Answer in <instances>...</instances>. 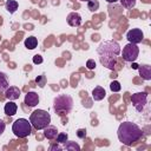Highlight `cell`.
Returning <instances> with one entry per match:
<instances>
[{
	"label": "cell",
	"instance_id": "obj_1",
	"mask_svg": "<svg viewBox=\"0 0 151 151\" xmlns=\"http://www.w3.org/2000/svg\"><path fill=\"white\" fill-rule=\"evenodd\" d=\"M100 64L109 70H113L117 63V57L120 54V46L114 40L101 41L97 48Z\"/></svg>",
	"mask_w": 151,
	"mask_h": 151
},
{
	"label": "cell",
	"instance_id": "obj_2",
	"mask_svg": "<svg viewBox=\"0 0 151 151\" xmlns=\"http://www.w3.org/2000/svg\"><path fill=\"white\" fill-rule=\"evenodd\" d=\"M142 134H143L142 129L137 124L131 123V122L122 123L117 131L119 142H122L126 146H131L132 144L138 142L142 138Z\"/></svg>",
	"mask_w": 151,
	"mask_h": 151
},
{
	"label": "cell",
	"instance_id": "obj_3",
	"mask_svg": "<svg viewBox=\"0 0 151 151\" xmlns=\"http://www.w3.org/2000/svg\"><path fill=\"white\" fill-rule=\"evenodd\" d=\"M73 107V99L70 94H59L53 100V109L57 114L64 116L71 112Z\"/></svg>",
	"mask_w": 151,
	"mask_h": 151
},
{
	"label": "cell",
	"instance_id": "obj_4",
	"mask_svg": "<svg viewBox=\"0 0 151 151\" xmlns=\"http://www.w3.org/2000/svg\"><path fill=\"white\" fill-rule=\"evenodd\" d=\"M29 123L35 130H44L51 123V116L45 110H34L29 116Z\"/></svg>",
	"mask_w": 151,
	"mask_h": 151
},
{
	"label": "cell",
	"instance_id": "obj_5",
	"mask_svg": "<svg viewBox=\"0 0 151 151\" xmlns=\"http://www.w3.org/2000/svg\"><path fill=\"white\" fill-rule=\"evenodd\" d=\"M12 131H13V133L17 137H19V138H26L32 132V125H31V123L27 119L19 118V119H17L13 123Z\"/></svg>",
	"mask_w": 151,
	"mask_h": 151
},
{
	"label": "cell",
	"instance_id": "obj_6",
	"mask_svg": "<svg viewBox=\"0 0 151 151\" xmlns=\"http://www.w3.org/2000/svg\"><path fill=\"white\" fill-rule=\"evenodd\" d=\"M139 54V47L137 46V44H132L129 42L123 47V59L125 61L129 63H133L137 60Z\"/></svg>",
	"mask_w": 151,
	"mask_h": 151
},
{
	"label": "cell",
	"instance_id": "obj_7",
	"mask_svg": "<svg viewBox=\"0 0 151 151\" xmlns=\"http://www.w3.org/2000/svg\"><path fill=\"white\" fill-rule=\"evenodd\" d=\"M131 101H132V105L133 107L138 111V112H142L147 103V94L145 92H137V93H133L131 96Z\"/></svg>",
	"mask_w": 151,
	"mask_h": 151
},
{
	"label": "cell",
	"instance_id": "obj_8",
	"mask_svg": "<svg viewBox=\"0 0 151 151\" xmlns=\"http://www.w3.org/2000/svg\"><path fill=\"white\" fill-rule=\"evenodd\" d=\"M126 39L129 40V42L139 44L144 39V33L140 28H132L126 33Z\"/></svg>",
	"mask_w": 151,
	"mask_h": 151
},
{
	"label": "cell",
	"instance_id": "obj_9",
	"mask_svg": "<svg viewBox=\"0 0 151 151\" xmlns=\"http://www.w3.org/2000/svg\"><path fill=\"white\" fill-rule=\"evenodd\" d=\"M24 101H25L26 106L34 107V106H37L39 104V94L35 93V92H33V91L27 92L26 96H25V100Z\"/></svg>",
	"mask_w": 151,
	"mask_h": 151
},
{
	"label": "cell",
	"instance_id": "obj_10",
	"mask_svg": "<svg viewBox=\"0 0 151 151\" xmlns=\"http://www.w3.org/2000/svg\"><path fill=\"white\" fill-rule=\"evenodd\" d=\"M20 93H21V91H20L19 87H17V86H8L6 88V91H5V97L8 100H17V99H19Z\"/></svg>",
	"mask_w": 151,
	"mask_h": 151
},
{
	"label": "cell",
	"instance_id": "obj_11",
	"mask_svg": "<svg viewBox=\"0 0 151 151\" xmlns=\"http://www.w3.org/2000/svg\"><path fill=\"white\" fill-rule=\"evenodd\" d=\"M66 21H67V24H68L70 26H72V27H78V26L81 25V17H80V14L77 13V12H71V13L67 15Z\"/></svg>",
	"mask_w": 151,
	"mask_h": 151
},
{
	"label": "cell",
	"instance_id": "obj_12",
	"mask_svg": "<svg viewBox=\"0 0 151 151\" xmlns=\"http://www.w3.org/2000/svg\"><path fill=\"white\" fill-rule=\"evenodd\" d=\"M105 96H106V92H105L104 87H101V86H96L93 88V91H92V98L96 101L103 100L105 98Z\"/></svg>",
	"mask_w": 151,
	"mask_h": 151
},
{
	"label": "cell",
	"instance_id": "obj_13",
	"mask_svg": "<svg viewBox=\"0 0 151 151\" xmlns=\"http://www.w3.org/2000/svg\"><path fill=\"white\" fill-rule=\"evenodd\" d=\"M137 70L139 71V74L143 79H145V80L151 79V66L150 65H142V66L138 65Z\"/></svg>",
	"mask_w": 151,
	"mask_h": 151
},
{
	"label": "cell",
	"instance_id": "obj_14",
	"mask_svg": "<svg viewBox=\"0 0 151 151\" xmlns=\"http://www.w3.org/2000/svg\"><path fill=\"white\" fill-rule=\"evenodd\" d=\"M57 134H58V130H57L55 126L47 125V126L44 129V136H45V138H47V139H50V140L55 139Z\"/></svg>",
	"mask_w": 151,
	"mask_h": 151
},
{
	"label": "cell",
	"instance_id": "obj_15",
	"mask_svg": "<svg viewBox=\"0 0 151 151\" xmlns=\"http://www.w3.org/2000/svg\"><path fill=\"white\" fill-rule=\"evenodd\" d=\"M17 110H18V106L15 103H13V100H9L8 103L5 104V107H4V111L7 116H14L17 113Z\"/></svg>",
	"mask_w": 151,
	"mask_h": 151
},
{
	"label": "cell",
	"instance_id": "obj_16",
	"mask_svg": "<svg viewBox=\"0 0 151 151\" xmlns=\"http://www.w3.org/2000/svg\"><path fill=\"white\" fill-rule=\"evenodd\" d=\"M25 44V47L28 48V50H34L37 46H38V39L35 37H28L25 39L24 41Z\"/></svg>",
	"mask_w": 151,
	"mask_h": 151
},
{
	"label": "cell",
	"instance_id": "obj_17",
	"mask_svg": "<svg viewBox=\"0 0 151 151\" xmlns=\"http://www.w3.org/2000/svg\"><path fill=\"white\" fill-rule=\"evenodd\" d=\"M18 6H19L18 1H15V0H7L5 2V7H6V9L9 14H13L18 9Z\"/></svg>",
	"mask_w": 151,
	"mask_h": 151
},
{
	"label": "cell",
	"instance_id": "obj_18",
	"mask_svg": "<svg viewBox=\"0 0 151 151\" xmlns=\"http://www.w3.org/2000/svg\"><path fill=\"white\" fill-rule=\"evenodd\" d=\"M9 86V83H8V79H7V76L2 72H0V92H4L6 91V88Z\"/></svg>",
	"mask_w": 151,
	"mask_h": 151
},
{
	"label": "cell",
	"instance_id": "obj_19",
	"mask_svg": "<svg viewBox=\"0 0 151 151\" xmlns=\"http://www.w3.org/2000/svg\"><path fill=\"white\" fill-rule=\"evenodd\" d=\"M64 144H65V145H64L63 149H66V150H70V151H71V150H74V151H76V150H77V151L80 150V146H79L76 142H67V140H66Z\"/></svg>",
	"mask_w": 151,
	"mask_h": 151
},
{
	"label": "cell",
	"instance_id": "obj_20",
	"mask_svg": "<svg viewBox=\"0 0 151 151\" xmlns=\"http://www.w3.org/2000/svg\"><path fill=\"white\" fill-rule=\"evenodd\" d=\"M87 8L91 12H96L99 8V1L98 0H90V1H87Z\"/></svg>",
	"mask_w": 151,
	"mask_h": 151
},
{
	"label": "cell",
	"instance_id": "obj_21",
	"mask_svg": "<svg viewBox=\"0 0 151 151\" xmlns=\"http://www.w3.org/2000/svg\"><path fill=\"white\" fill-rule=\"evenodd\" d=\"M55 139H57V143L58 144H64L68 139V134L67 133H64V132H60V133L57 134Z\"/></svg>",
	"mask_w": 151,
	"mask_h": 151
},
{
	"label": "cell",
	"instance_id": "obj_22",
	"mask_svg": "<svg viewBox=\"0 0 151 151\" xmlns=\"http://www.w3.org/2000/svg\"><path fill=\"white\" fill-rule=\"evenodd\" d=\"M119 1H120V5L127 9L134 7V5H136V0H119Z\"/></svg>",
	"mask_w": 151,
	"mask_h": 151
},
{
	"label": "cell",
	"instance_id": "obj_23",
	"mask_svg": "<svg viewBox=\"0 0 151 151\" xmlns=\"http://www.w3.org/2000/svg\"><path fill=\"white\" fill-rule=\"evenodd\" d=\"M35 83L39 85V87H44L46 85V77L44 74H40L35 78Z\"/></svg>",
	"mask_w": 151,
	"mask_h": 151
},
{
	"label": "cell",
	"instance_id": "obj_24",
	"mask_svg": "<svg viewBox=\"0 0 151 151\" xmlns=\"http://www.w3.org/2000/svg\"><path fill=\"white\" fill-rule=\"evenodd\" d=\"M120 84H119V81H117V80H113L111 84H110V90L112 91V92H119L120 91Z\"/></svg>",
	"mask_w": 151,
	"mask_h": 151
},
{
	"label": "cell",
	"instance_id": "obj_25",
	"mask_svg": "<svg viewBox=\"0 0 151 151\" xmlns=\"http://www.w3.org/2000/svg\"><path fill=\"white\" fill-rule=\"evenodd\" d=\"M77 136L80 138V139H85L86 138V130L85 129H79L77 131Z\"/></svg>",
	"mask_w": 151,
	"mask_h": 151
},
{
	"label": "cell",
	"instance_id": "obj_26",
	"mask_svg": "<svg viewBox=\"0 0 151 151\" xmlns=\"http://www.w3.org/2000/svg\"><path fill=\"white\" fill-rule=\"evenodd\" d=\"M86 67H87L88 70H93V68L96 67V61H94L93 59H88V60L86 61Z\"/></svg>",
	"mask_w": 151,
	"mask_h": 151
},
{
	"label": "cell",
	"instance_id": "obj_27",
	"mask_svg": "<svg viewBox=\"0 0 151 151\" xmlns=\"http://www.w3.org/2000/svg\"><path fill=\"white\" fill-rule=\"evenodd\" d=\"M33 63H34L35 65L41 64V63H42V57H41L40 54H35V55L33 57Z\"/></svg>",
	"mask_w": 151,
	"mask_h": 151
},
{
	"label": "cell",
	"instance_id": "obj_28",
	"mask_svg": "<svg viewBox=\"0 0 151 151\" xmlns=\"http://www.w3.org/2000/svg\"><path fill=\"white\" fill-rule=\"evenodd\" d=\"M5 127H6V124H5V122H4L2 119H0V136L4 133V131H5Z\"/></svg>",
	"mask_w": 151,
	"mask_h": 151
},
{
	"label": "cell",
	"instance_id": "obj_29",
	"mask_svg": "<svg viewBox=\"0 0 151 151\" xmlns=\"http://www.w3.org/2000/svg\"><path fill=\"white\" fill-rule=\"evenodd\" d=\"M61 149H63V147L59 146V145H51V146H50V150H51V151H52V150H58V151H59V150H61Z\"/></svg>",
	"mask_w": 151,
	"mask_h": 151
},
{
	"label": "cell",
	"instance_id": "obj_30",
	"mask_svg": "<svg viewBox=\"0 0 151 151\" xmlns=\"http://www.w3.org/2000/svg\"><path fill=\"white\" fill-rule=\"evenodd\" d=\"M132 68H134V70H137V68H138V65H137L134 61L132 63Z\"/></svg>",
	"mask_w": 151,
	"mask_h": 151
},
{
	"label": "cell",
	"instance_id": "obj_31",
	"mask_svg": "<svg viewBox=\"0 0 151 151\" xmlns=\"http://www.w3.org/2000/svg\"><path fill=\"white\" fill-rule=\"evenodd\" d=\"M107 2H110V4H112V2H116V1H118V0H106Z\"/></svg>",
	"mask_w": 151,
	"mask_h": 151
},
{
	"label": "cell",
	"instance_id": "obj_32",
	"mask_svg": "<svg viewBox=\"0 0 151 151\" xmlns=\"http://www.w3.org/2000/svg\"><path fill=\"white\" fill-rule=\"evenodd\" d=\"M79 1H90V0H79Z\"/></svg>",
	"mask_w": 151,
	"mask_h": 151
}]
</instances>
